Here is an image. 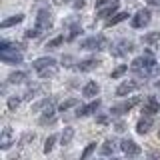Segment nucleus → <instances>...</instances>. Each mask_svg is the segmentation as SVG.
<instances>
[{
	"label": "nucleus",
	"mask_w": 160,
	"mask_h": 160,
	"mask_svg": "<svg viewBox=\"0 0 160 160\" xmlns=\"http://www.w3.org/2000/svg\"><path fill=\"white\" fill-rule=\"evenodd\" d=\"M136 88H138V82H134V80H124V82L116 88V96H126V94L134 92Z\"/></svg>",
	"instance_id": "11"
},
{
	"label": "nucleus",
	"mask_w": 160,
	"mask_h": 160,
	"mask_svg": "<svg viewBox=\"0 0 160 160\" xmlns=\"http://www.w3.org/2000/svg\"><path fill=\"white\" fill-rule=\"evenodd\" d=\"M48 104H50L48 100H42V102H36V104L32 106V110H34V112H40V110H42V108H46Z\"/></svg>",
	"instance_id": "32"
},
{
	"label": "nucleus",
	"mask_w": 160,
	"mask_h": 160,
	"mask_svg": "<svg viewBox=\"0 0 160 160\" xmlns=\"http://www.w3.org/2000/svg\"><path fill=\"white\" fill-rule=\"evenodd\" d=\"M142 112L144 114H148V116H154L156 112H160V102L154 96H148L146 98V102L142 104Z\"/></svg>",
	"instance_id": "6"
},
{
	"label": "nucleus",
	"mask_w": 160,
	"mask_h": 160,
	"mask_svg": "<svg viewBox=\"0 0 160 160\" xmlns=\"http://www.w3.org/2000/svg\"><path fill=\"white\" fill-rule=\"evenodd\" d=\"M110 2H112V0H96V8H102V6H106Z\"/></svg>",
	"instance_id": "34"
},
{
	"label": "nucleus",
	"mask_w": 160,
	"mask_h": 160,
	"mask_svg": "<svg viewBox=\"0 0 160 160\" xmlns=\"http://www.w3.org/2000/svg\"><path fill=\"white\" fill-rule=\"evenodd\" d=\"M96 122H98V124H106V122H108V116H98Z\"/></svg>",
	"instance_id": "35"
},
{
	"label": "nucleus",
	"mask_w": 160,
	"mask_h": 160,
	"mask_svg": "<svg viewBox=\"0 0 160 160\" xmlns=\"http://www.w3.org/2000/svg\"><path fill=\"white\" fill-rule=\"evenodd\" d=\"M14 144V134L10 128H4L2 134H0V150H8Z\"/></svg>",
	"instance_id": "12"
},
{
	"label": "nucleus",
	"mask_w": 160,
	"mask_h": 160,
	"mask_svg": "<svg viewBox=\"0 0 160 160\" xmlns=\"http://www.w3.org/2000/svg\"><path fill=\"white\" fill-rule=\"evenodd\" d=\"M24 80H26V72H20V70H18V72H12L8 76V82L10 84H22Z\"/></svg>",
	"instance_id": "21"
},
{
	"label": "nucleus",
	"mask_w": 160,
	"mask_h": 160,
	"mask_svg": "<svg viewBox=\"0 0 160 160\" xmlns=\"http://www.w3.org/2000/svg\"><path fill=\"white\" fill-rule=\"evenodd\" d=\"M158 40H160V32H150V34H144L142 36L144 44H152V42H158Z\"/></svg>",
	"instance_id": "26"
},
{
	"label": "nucleus",
	"mask_w": 160,
	"mask_h": 160,
	"mask_svg": "<svg viewBox=\"0 0 160 160\" xmlns=\"http://www.w3.org/2000/svg\"><path fill=\"white\" fill-rule=\"evenodd\" d=\"M40 34H42V28L36 26V28H28L26 30V38H38Z\"/></svg>",
	"instance_id": "30"
},
{
	"label": "nucleus",
	"mask_w": 160,
	"mask_h": 160,
	"mask_svg": "<svg viewBox=\"0 0 160 160\" xmlns=\"http://www.w3.org/2000/svg\"><path fill=\"white\" fill-rule=\"evenodd\" d=\"M56 140H58L56 134H50V136L46 138V142H44V154H50V152H52V148H54V144H56Z\"/></svg>",
	"instance_id": "23"
},
{
	"label": "nucleus",
	"mask_w": 160,
	"mask_h": 160,
	"mask_svg": "<svg viewBox=\"0 0 160 160\" xmlns=\"http://www.w3.org/2000/svg\"><path fill=\"white\" fill-rule=\"evenodd\" d=\"M154 58L152 56H138V58H134L132 60V68L134 70H140V72H144V74H148L150 70L154 68Z\"/></svg>",
	"instance_id": "3"
},
{
	"label": "nucleus",
	"mask_w": 160,
	"mask_h": 160,
	"mask_svg": "<svg viewBox=\"0 0 160 160\" xmlns=\"http://www.w3.org/2000/svg\"><path fill=\"white\" fill-rule=\"evenodd\" d=\"M150 4H160V0H148Z\"/></svg>",
	"instance_id": "37"
},
{
	"label": "nucleus",
	"mask_w": 160,
	"mask_h": 160,
	"mask_svg": "<svg viewBox=\"0 0 160 160\" xmlns=\"http://www.w3.org/2000/svg\"><path fill=\"white\" fill-rule=\"evenodd\" d=\"M20 102H22V98H20V96H10L8 98V108L10 110H16L20 106Z\"/></svg>",
	"instance_id": "29"
},
{
	"label": "nucleus",
	"mask_w": 160,
	"mask_h": 160,
	"mask_svg": "<svg viewBox=\"0 0 160 160\" xmlns=\"http://www.w3.org/2000/svg\"><path fill=\"white\" fill-rule=\"evenodd\" d=\"M94 150H96V142H90L88 146L84 148V152H82V156H80V158H82V160H86V158H90V154H92Z\"/></svg>",
	"instance_id": "28"
},
{
	"label": "nucleus",
	"mask_w": 160,
	"mask_h": 160,
	"mask_svg": "<svg viewBox=\"0 0 160 160\" xmlns=\"http://www.w3.org/2000/svg\"><path fill=\"white\" fill-rule=\"evenodd\" d=\"M98 108H100V100L96 98V100H92L90 104H86V106H80V108H78V112H76V116H80V118L90 116V114H94Z\"/></svg>",
	"instance_id": "10"
},
{
	"label": "nucleus",
	"mask_w": 160,
	"mask_h": 160,
	"mask_svg": "<svg viewBox=\"0 0 160 160\" xmlns=\"http://www.w3.org/2000/svg\"><path fill=\"white\" fill-rule=\"evenodd\" d=\"M56 74H58V66H56V64H50V66H44V68L38 70L40 78H52V76H56Z\"/></svg>",
	"instance_id": "16"
},
{
	"label": "nucleus",
	"mask_w": 160,
	"mask_h": 160,
	"mask_svg": "<svg viewBox=\"0 0 160 160\" xmlns=\"http://www.w3.org/2000/svg\"><path fill=\"white\" fill-rule=\"evenodd\" d=\"M98 66H100L98 58H86V60H80V62H78V70H80V72H90V70H94Z\"/></svg>",
	"instance_id": "15"
},
{
	"label": "nucleus",
	"mask_w": 160,
	"mask_h": 160,
	"mask_svg": "<svg viewBox=\"0 0 160 160\" xmlns=\"http://www.w3.org/2000/svg\"><path fill=\"white\" fill-rule=\"evenodd\" d=\"M126 70H128V66H126V64H122V66L114 68L110 76H112V80H116V78H120V76H124V74H126Z\"/></svg>",
	"instance_id": "27"
},
{
	"label": "nucleus",
	"mask_w": 160,
	"mask_h": 160,
	"mask_svg": "<svg viewBox=\"0 0 160 160\" xmlns=\"http://www.w3.org/2000/svg\"><path fill=\"white\" fill-rule=\"evenodd\" d=\"M74 6H76V8H82V6H84V0H78V2H74Z\"/></svg>",
	"instance_id": "36"
},
{
	"label": "nucleus",
	"mask_w": 160,
	"mask_h": 160,
	"mask_svg": "<svg viewBox=\"0 0 160 160\" xmlns=\"http://www.w3.org/2000/svg\"><path fill=\"white\" fill-rule=\"evenodd\" d=\"M120 150H122L126 156H138V154L142 152V148H140L134 140H130V138H124L122 142H120Z\"/></svg>",
	"instance_id": "5"
},
{
	"label": "nucleus",
	"mask_w": 160,
	"mask_h": 160,
	"mask_svg": "<svg viewBox=\"0 0 160 160\" xmlns=\"http://www.w3.org/2000/svg\"><path fill=\"white\" fill-rule=\"evenodd\" d=\"M50 64H56V60L50 58V56H42V58H36V60L32 62V68L40 70V68H44V66H50Z\"/></svg>",
	"instance_id": "19"
},
{
	"label": "nucleus",
	"mask_w": 160,
	"mask_h": 160,
	"mask_svg": "<svg viewBox=\"0 0 160 160\" xmlns=\"http://www.w3.org/2000/svg\"><path fill=\"white\" fill-rule=\"evenodd\" d=\"M152 126H154V118L148 116V114H144V116L136 122V132L138 134H148Z\"/></svg>",
	"instance_id": "7"
},
{
	"label": "nucleus",
	"mask_w": 160,
	"mask_h": 160,
	"mask_svg": "<svg viewBox=\"0 0 160 160\" xmlns=\"http://www.w3.org/2000/svg\"><path fill=\"white\" fill-rule=\"evenodd\" d=\"M0 60L4 64H20L22 62V52H18L16 48H2L0 50Z\"/></svg>",
	"instance_id": "2"
},
{
	"label": "nucleus",
	"mask_w": 160,
	"mask_h": 160,
	"mask_svg": "<svg viewBox=\"0 0 160 160\" xmlns=\"http://www.w3.org/2000/svg\"><path fill=\"white\" fill-rule=\"evenodd\" d=\"M102 44H104V36H90V38L80 42V48H84V50H98Z\"/></svg>",
	"instance_id": "8"
},
{
	"label": "nucleus",
	"mask_w": 160,
	"mask_h": 160,
	"mask_svg": "<svg viewBox=\"0 0 160 160\" xmlns=\"http://www.w3.org/2000/svg\"><path fill=\"white\" fill-rule=\"evenodd\" d=\"M52 118H54V106H52V104H48V106L44 108V114H42V118H40V124H46Z\"/></svg>",
	"instance_id": "22"
},
{
	"label": "nucleus",
	"mask_w": 160,
	"mask_h": 160,
	"mask_svg": "<svg viewBox=\"0 0 160 160\" xmlns=\"http://www.w3.org/2000/svg\"><path fill=\"white\" fill-rule=\"evenodd\" d=\"M36 26H40L42 30H46L52 26V14L48 12V10H40L38 16H36Z\"/></svg>",
	"instance_id": "9"
},
{
	"label": "nucleus",
	"mask_w": 160,
	"mask_h": 160,
	"mask_svg": "<svg viewBox=\"0 0 160 160\" xmlns=\"http://www.w3.org/2000/svg\"><path fill=\"white\" fill-rule=\"evenodd\" d=\"M60 44H64V36H56V38H52L50 42H46V48H56V46H60Z\"/></svg>",
	"instance_id": "31"
},
{
	"label": "nucleus",
	"mask_w": 160,
	"mask_h": 160,
	"mask_svg": "<svg viewBox=\"0 0 160 160\" xmlns=\"http://www.w3.org/2000/svg\"><path fill=\"white\" fill-rule=\"evenodd\" d=\"M116 10H118V2L114 0V2L106 4L104 8H98V16L96 18H110V16H114V14H116Z\"/></svg>",
	"instance_id": "14"
},
{
	"label": "nucleus",
	"mask_w": 160,
	"mask_h": 160,
	"mask_svg": "<svg viewBox=\"0 0 160 160\" xmlns=\"http://www.w3.org/2000/svg\"><path fill=\"white\" fill-rule=\"evenodd\" d=\"M24 20V14H14V16H10L6 20H2V24H0V28H10V26H16Z\"/></svg>",
	"instance_id": "17"
},
{
	"label": "nucleus",
	"mask_w": 160,
	"mask_h": 160,
	"mask_svg": "<svg viewBox=\"0 0 160 160\" xmlns=\"http://www.w3.org/2000/svg\"><path fill=\"white\" fill-rule=\"evenodd\" d=\"M98 92H100V86H98V82H94V80H90V82H86L82 86V96H86V98L98 96Z\"/></svg>",
	"instance_id": "13"
},
{
	"label": "nucleus",
	"mask_w": 160,
	"mask_h": 160,
	"mask_svg": "<svg viewBox=\"0 0 160 160\" xmlns=\"http://www.w3.org/2000/svg\"><path fill=\"white\" fill-rule=\"evenodd\" d=\"M150 20H152L150 10L148 8H142V10H138V12L132 16L130 24H132V28H144V26H148V24H150Z\"/></svg>",
	"instance_id": "1"
},
{
	"label": "nucleus",
	"mask_w": 160,
	"mask_h": 160,
	"mask_svg": "<svg viewBox=\"0 0 160 160\" xmlns=\"http://www.w3.org/2000/svg\"><path fill=\"white\" fill-rule=\"evenodd\" d=\"M74 106H78V100L76 98H70V100H64V102L58 106V110H60V112H66V110L74 108Z\"/></svg>",
	"instance_id": "24"
},
{
	"label": "nucleus",
	"mask_w": 160,
	"mask_h": 160,
	"mask_svg": "<svg viewBox=\"0 0 160 160\" xmlns=\"http://www.w3.org/2000/svg\"><path fill=\"white\" fill-rule=\"evenodd\" d=\"M114 128H116V132H124V130H126V124H124V122H116Z\"/></svg>",
	"instance_id": "33"
},
{
	"label": "nucleus",
	"mask_w": 160,
	"mask_h": 160,
	"mask_svg": "<svg viewBox=\"0 0 160 160\" xmlns=\"http://www.w3.org/2000/svg\"><path fill=\"white\" fill-rule=\"evenodd\" d=\"M100 154H102V156H110V154H114V142H112V140H106V142H104V146L100 148Z\"/></svg>",
	"instance_id": "25"
},
{
	"label": "nucleus",
	"mask_w": 160,
	"mask_h": 160,
	"mask_svg": "<svg viewBox=\"0 0 160 160\" xmlns=\"http://www.w3.org/2000/svg\"><path fill=\"white\" fill-rule=\"evenodd\" d=\"M72 138H74V128L72 126H66V128H64V132L60 134V144L66 146V144L72 142Z\"/></svg>",
	"instance_id": "20"
},
{
	"label": "nucleus",
	"mask_w": 160,
	"mask_h": 160,
	"mask_svg": "<svg viewBox=\"0 0 160 160\" xmlns=\"http://www.w3.org/2000/svg\"><path fill=\"white\" fill-rule=\"evenodd\" d=\"M140 102L138 98H130V100H126V102H122V104H116V106H112L110 108V114H114V116H120V114H126V112H130L136 104Z\"/></svg>",
	"instance_id": "4"
},
{
	"label": "nucleus",
	"mask_w": 160,
	"mask_h": 160,
	"mask_svg": "<svg viewBox=\"0 0 160 160\" xmlns=\"http://www.w3.org/2000/svg\"><path fill=\"white\" fill-rule=\"evenodd\" d=\"M128 16L130 14L128 12H116L112 18H108V22H106V26L110 28V26H116V24H120V22H124V20H128Z\"/></svg>",
	"instance_id": "18"
},
{
	"label": "nucleus",
	"mask_w": 160,
	"mask_h": 160,
	"mask_svg": "<svg viewBox=\"0 0 160 160\" xmlns=\"http://www.w3.org/2000/svg\"><path fill=\"white\" fill-rule=\"evenodd\" d=\"M158 138H160V130H158Z\"/></svg>",
	"instance_id": "38"
}]
</instances>
